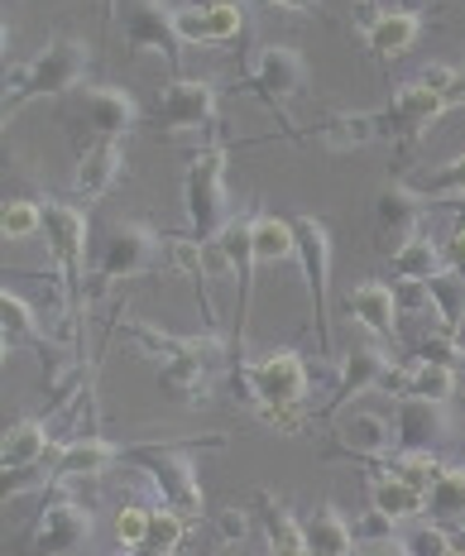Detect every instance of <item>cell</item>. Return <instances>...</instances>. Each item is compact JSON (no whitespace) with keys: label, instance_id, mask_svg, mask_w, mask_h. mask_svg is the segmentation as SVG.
Segmentation results:
<instances>
[{"label":"cell","instance_id":"obj_1","mask_svg":"<svg viewBox=\"0 0 465 556\" xmlns=\"http://www.w3.org/2000/svg\"><path fill=\"white\" fill-rule=\"evenodd\" d=\"M43 240L63 274V336L73 351H83V303H87V216L73 202L43 197Z\"/></svg>","mask_w":465,"mask_h":556},{"label":"cell","instance_id":"obj_2","mask_svg":"<svg viewBox=\"0 0 465 556\" xmlns=\"http://www.w3.org/2000/svg\"><path fill=\"white\" fill-rule=\"evenodd\" d=\"M91 63H97V58H91L87 39H77V34H53L29 63H15L5 73V121L39 97H73L77 83L91 73Z\"/></svg>","mask_w":465,"mask_h":556},{"label":"cell","instance_id":"obj_3","mask_svg":"<svg viewBox=\"0 0 465 556\" xmlns=\"http://www.w3.org/2000/svg\"><path fill=\"white\" fill-rule=\"evenodd\" d=\"M192 446H226V437H202V442H139L135 466L149 475L159 504L183 514L188 523H202L206 500H202V484H197V466L188 460Z\"/></svg>","mask_w":465,"mask_h":556},{"label":"cell","instance_id":"obj_4","mask_svg":"<svg viewBox=\"0 0 465 556\" xmlns=\"http://www.w3.org/2000/svg\"><path fill=\"white\" fill-rule=\"evenodd\" d=\"M58 121H63V135L73 139L77 154H87L91 144L130 135L139 125V106L130 101V91L121 87H77L73 97H63Z\"/></svg>","mask_w":465,"mask_h":556},{"label":"cell","instance_id":"obj_5","mask_svg":"<svg viewBox=\"0 0 465 556\" xmlns=\"http://www.w3.org/2000/svg\"><path fill=\"white\" fill-rule=\"evenodd\" d=\"M159 260H168V240H159L154 230L139 222H111L106 236H101L97 264L87 274V303H101L121 278L159 269Z\"/></svg>","mask_w":465,"mask_h":556},{"label":"cell","instance_id":"obj_6","mask_svg":"<svg viewBox=\"0 0 465 556\" xmlns=\"http://www.w3.org/2000/svg\"><path fill=\"white\" fill-rule=\"evenodd\" d=\"M226 164H230V144L197 149L188 173H183V197H188V240L212 245L221 236V226L230 222V202H226Z\"/></svg>","mask_w":465,"mask_h":556},{"label":"cell","instance_id":"obj_7","mask_svg":"<svg viewBox=\"0 0 465 556\" xmlns=\"http://www.w3.org/2000/svg\"><path fill=\"white\" fill-rule=\"evenodd\" d=\"M115 25L130 53H154L168 63L173 77H183V34H178V5L168 0H111Z\"/></svg>","mask_w":465,"mask_h":556},{"label":"cell","instance_id":"obj_8","mask_svg":"<svg viewBox=\"0 0 465 556\" xmlns=\"http://www.w3.org/2000/svg\"><path fill=\"white\" fill-rule=\"evenodd\" d=\"M312 389V375L298 351H274L264 361L246 365V375L230 379V393L250 408H302Z\"/></svg>","mask_w":465,"mask_h":556},{"label":"cell","instance_id":"obj_9","mask_svg":"<svg viewBox=\"0 0 465 556\" xmlns=\"http://www.w3.org/2000/svg\"><path fill=\"white\" fill-rule=\"evenodd\" d=\"M298 236V269L312 293V336H317L322 355H331V230L317 216L298 212L288 216Z\"/></svg>","mask_w":465,"mask_h":556},{"label":"cell","instance_id":"obj_10","mask_svg":"<svg viewBox=\"0 0 465 556\" xmlns=\"http://www.w3.org/2000/svg\"><path fill=\"white\" fill-rule=\"evenodd\" d=\"M91 538H97V518H91V508L53 484L49 504H43L39 523L29 528V538H25L20 552L25 556H87Z\"/></svg>","mask_w":465,"mask_h":556},{"label":"cell","instance_id":"obj_11","mask_svg":"<svg viewBox=\"0 0 465 556\" xmlns=\"http://www.w3.org/2000/svg\"><path fill=\"white\" fill-rule=\"evenodd\" d=\"M149 125H159L164 135H212L221 125V87L206 77H173Z\"/></svg>","mask_w":465,"mask_h":556},{"label":"cell","instance_id":"obj_12","mask_svg":"<svg viewBox=\"0 0 465 556\" xmlns=\"http://www.w3.org/2000/svg\"><path fill=\"white\" fill-rule=\"evenodd\" d=\"M246 87L284 121V101H293L298 91L307 87V63H302V53L288 49V43H269V49L254 58V73ZM284 135H288V121H284V130H278V139Z\"/></svg>","mask_w":465,"mask_h":556},{"label":"cell","instance_id":"obj_13","mask_svg":"<svg viewBox=\"0 0 465 556\" xmlns=\"http://www.w3.org/2000/svg\"><path fill=\"white\" fill-rule=\"evenodd\" d=\"M441 111H447V101H441L432 87L403 83L389 97V106L375 111V125H379L384 139H393V144H417V139L427 135V125L441 121Z\"/></svg>","mask_w":465,"mask_h":556},{"label":"cell","instance_id":"obj_14","mask_svg":"<svg viewBox=\"0 0 465 556\" xmlns=\"http://www.w3.org/2000/svg\"><path fill=\"white\" fill-rule=\"evenodd\" d=\"M427 206H432V202H427V197H417L403 178L384 182V192L375 202V236H379V250L389 254V260L417 236V222H423Z\"/></svg>","mask_w":465,"mask_h":556},{"label":"cell","instance_id":"obj_15","mask_svg":"<svg viewBox=\"0 0 465 556\" xmlns=\"http://www.w3.org/2000/svg\"><path fill=\"white\" fill-rule=\"evenodd\" d=\"M451 442V413L432 399H399L393 408V451H437Z\"/></svg>","mask_w":465,"mask_h":556},{"label":"cell","instance_id":"obj_16","mask_svg":"<svg viewBox=\"0 0 465 556\" xmlns=\"http://www.w3.org/2000/svg\"><path fill=\"white\" fill-rule=\"evenodd\" d=\"M393 451V422L384 413H369V408H355L341 417L336 427V442L322 451L327 460L336 456H351V460H384Z\"/></svg>","mask_w":465,"mask_h":556},{"label":"cell","instance_id":"obj_17","mask_svg":"<svg viewBox=\"0 0 465 556\" xmlns=\"http://www.w3.org/2000/svg\"><path fill=\"white\" fill-rule=\"evenodd\" d=\"M384 375H389V355H384L379 345H355V351H345V355H341V375H336V393L327 399V408H322L317 417H322V422H327V417H336V413L345 408V403L355 399V393L379 389Z\"/></svg>","mask_w":465,"mask_h":556},{"label":"cell","instance_id":"obj_18","mask_svg":"<svg viewBox=\"0 0 465 556\" xmlns=\"http://www.w3.org/2000/svg\"><path fill=\"white\" fill-rule=\"evenodd\" d=\"M246 29V5L240 0H216V5H178L183 43H230Z\"/></svg>","mask_w":465,"mask_h":556},{"label":"cell","instance_id":"obj_19","mask_svg":"<svg viewBox=\"0 0 465 556\" xmlns=\"http://www.w3.org/2000/svg\"><path fill=\"white\" fill-rule=\"evenodd\" d=\"M0 331H5V355L15 351V345H25V351H34V355L43 361V375L58 379L53 341L39 331V317H34V307L15 293V288H5V293H0Z\"/></svg>","mask_w":465,"mask_h":556},{"label":"cell","instance_id":"obj_20","mask_svg":"<svg viewBox=\"0 0 465 556\" xmlns=\"http://www.w3.org/2000/svg\"><path fill=\"white\" fill-rule=\"evenodd\" d=\"M250 514H254V523L264 528V538H269V556H312L307 532H302V523L288 514V504L278 500L274 490H254Z\"/></svg>","mask_w":465,"mask_h":556},{"label":"cell","instance_id":"obj_21","mask_svg":"<svg viewBox=\"0 0 465 556\" xmlns=\"http://www.w3.org/2000/svg\"><path fill=\"white\" fill-rule=\"evenodd\" d=\"M345 317L355 321V327L384 336V341H393L399 336V288L389 283H355L351 298H345Z\"/></svg>","mask_w":465,"mask_h":556},{"label":"cell","instance_id":"obj_22","mask_svg":"<svg viewBox=\"0 0 465 556\" xmlns=\"http://www.w3.org/2000/svg\"><path fill=\"white\" fill-rule=\"evenodd\" d=\"M284 139L327 144V149H355V144H369V139H379V125H375V111H341V115H331V121L312 125V130H288Z\"/></svg>","mask_w":465,"mask_h":556},{"label":"cell","instance_id":"obj_23","mask_svg":"<svg viewBox=\"0 0 465 556\" xmlns=\"http://www.w3.org/2000/svg\"><path fill=\"white\" fill-rule=\"evenodd\" d=\"M417 29H423V20H417V15H403V10H379V15L365 25V43H369V53H375L379 63H393V58H403L417 43Z\"/></svg>","mask_w":465,"mask_h":556},{"label":"cell","instance_id":"obj_24","mask_svg":"<svg viewBox=\"0 0 465 556\" xmlns=\"http://www.w3.org/2000/svg\"><path fill=\"white\" fill-rule=\"evenodd\" d=\"M365 494H369V504H375L379 514H389V518H393V523H413V518H423V514H427V494H423V490H413V484H403L393 470L369 475Z\"/></svg>","mask_w":465,"mask_h":556},{"label":"cell","instance_id":"obj_25","mask_svg":"<svg viewBox=\"0 0 465 556\" xmlns=\"http://www.w3.org/2000/svg\"><path fill=\"white\" fill-rule=\"evenodd\" d=\"M43 451H49V417H25L0 442V466H5V475L34 470V466H43Z\"/></svg>","mask_w":465,"mask_h":556},{"label":"cell","instance_id":"obj_26","mask_svg":"<svg viewBox=\"0 0 465 556\" xmlns=\"http://www.w3.org/2000/svg\"><path fill=\"white\" fill-rule=\"evenodd\" d=\"M125 159H121V139H106V144H91L87 154H77V178L73 188L83 197H106L121 178Z\"/></svg>","mask_w":465,"mask_h":556},{"label":"cell","instance_id":"obj_27","mask_svg":"<svg viewBox=\"0 0 465 556\" xmlns=\"http://www.w3.org/2000/svg\"><path fill=\"white\" fill-rule=\"evenodd\" d=\"M427 298H432L437 331L461 336V327H465V278L456 269H441L437 278H427Z\"/></svg>","mask_w":465,"mask_h":556},{"label":"cell","instance_id":"obj_28","mask_svg":"<svg viewBox=\"0 0 465 556\" xmlns=\"http://www.w3.org/2000/svg\"><path fill=\"white\" fill-rule=\"evenodd\" d=\"M441 269H447V250H441L432 236H423V230L393 254V274H399L403 283H427V278H437Z\"/></svg>","mask_w":465,"mask_h":556},{"label":"cell","instance_id":"obj_29","mask_svg":"<svg viewBox=\"0 0 465 556\" xmlns=\"http://www.w3.org/2000/svg\"><path fill=\"white\" fill-rule=\"evenodd\" d=\"M254 254H260V264H288V260H298L293 222H284V216H269V212L254 216Z\"/></svg>","mask_w":465,"mask_h":556},{"label":"cell","instance_id":"obj_30","mask_svg":"<svg viewBox=\"0 0 465 556\" xmlns=\"http://www.w3.org/2000/svg\"><path fill=\"white\" fill-rule=\"evenodd\" d=\"M427 518L432 523H465V466H447V475L427 490Z\"/></svg>","mask_w":465,"mask_h":556},{"label":"cell","instance_id":"obj_31","mask_svg":"<svg viewBox=\"0 0 465 556\" xmlns=\"http://www.w3.org/2000/svg\"><path fill=\"white\" fill-rule=\"evenodd\" d=\"M409 188L427 202H451V197H465V154L447 159L441 168H427V173H409Z\"/></svg>","mask_w":465,"mask_h":556},{"label":"cell","instance_id":"obj_32","mask_svg":"<svg viewBox=\"0 0 465 556\" xmlns=\"http://www.w3.org/2000/svg\"><path fill=\"white\" fill-rule=\"evenodd\" d=\"M451 393H456V369L451 365H437V361H413L409 365V393H403V399L447 403Z\"/></svg>","mask_w":465,"mask_h":556},{"label":"cell","instance_id":"obj_33","mask_svg":"<svg viewBox=\"0 0 465 556\" xmlns=\"http://www.w3.org/2000/svg\"><path fill=\"white\" fill-rule=\"evenodd\" d=\"M384 470H393L403 484H413V490H423V494L447 475V466H441L432 451H393V460Z\"/></svg>","mask_w":465,"mask_h":556},{"label":"cell","instance_id":"obj_34","mask_svg":"<svg viewBox=\"0 0 465 556\" xmlns=\"http://www.w3.org/2000/svg\"><path fill=\"white\" fill-rule=\"evenodd\" d=\"M0 236H5V240H34V236H43V202L10 197V202L0 206Z\"/></svg>","mask_w":465,"mask_h":556},{"label":"cell","instance_id":"obj_35","mask_svg":"<svg viewBox=\"0 0 465 556\" xmlns=\"http://www.w3.org/2000/svg\"><path fill=\"white\" fill-rule=\"evenodd\" d=\"M183 538H188V518L173 514V508H154V523H149V538L139 552L149 556H183Z\"/></svg>","mask_w":465,"mask_h":556},{"label":"cell","instance_id":"obj_36","mask_svg":"<svg viewBox=\"0 0 465 556\" xmlns=\"http://www.w3.org/2000/svg\"><path fill=\"white\" fill-rule=\"evenodd\" d=\"M399 542H403V552L409 556H447L451 547H456V542L447 538V528L432 523V518H413V523H403Z\"/></svg>","mask_w":465,"mask_h":556},{"label":"cell","instance_id":"obj_37","mask_svg":"<svg viewBox=\"0 0 465 556\" xmlns=\"http://www.w3.org/2000/svg\"><path fill=\"white\" fill-rule=\"evenodd\" d=\"M149 523H154V508L144 504H125L121 514H115V542H121L125 552H139L149 538Z\"/></svg>","mask_w":465,"mask_h":556},{"label":"cell","instance_id":"obj_38","mask_svg":"<svg viewBox=\"0 0 465 556\" xmlns=\"http://www.w3.org/2000/svg\"><path fill=\"white\" fill-rule=\"evenodd\" d=\"M351 528H355V542H389V538H399V528H403V523H393L389 514H379V508L369 504Z\"/></svg>","mask_w":465,"mask_h":556},{"label":"cell","instance_id":"obj_39","mask_svg":"<svg viewBox=\"0 0 465 556\" xmlns=\"http://www.w3.org/2000/svg\"><path fill=\"white\" fill-rule=\"evenodd\" d=\"M250 523H254L250 508H221V514H216V532H221V542H226V547L246 542L250 538Z\"/></svg>","mask_w":465,"mask_h":556},{"label":"cell","instance_id":"obj_40","mask_svg":"<svg viewBox=\"0 0 465 556\" xmlns=\"http://www.w3.org/2000/svg\"><path fill=\"white\" fill-rule=\"evenodd\" d=\"M441 101H447V111H456L465 106V67H451V77H447V87L437 91Z\"/></svg>","mask_w":465,"mask_h":556},{"label":"cell","instance_id":"obj_41","mask_svg":"<svg viewBox=\"0 0 465 556\" xmlns=\"http://www.w3.org/2000/svg\"><path fill=\"white\" fill-rule=\"evenodd\" d=\"M447 269H456V274L465 278V226L447 240Z\"/></svg>","mask_w":465,"mask_h":556},{"label":"cell","instance_id":"obj_42","mask_svg":"<svg viewBox=\"0 0 465 556\" xmlns=\"http://www.w3.org/2000/svg\"><path fill=\"white\" fill-rule=\"evenodd\" d=\"M355 556H409V552H403L399 538H389V542H360Z\"/></svg>","mask_w":465,"mask_h":556},{"label":"cell","instance_id":"obj_43","mask_svg":"<svg viewBox=\"0 0 465 556\" xmlns=\"http://www.w3.org/2000/svg\"><path fill=\"white\" fill-rule=\"evenodd\" d=\"M393 10H403V15H417V20H423L427 0H393Z\"/></svg>","mask_w":465,"mask_h":556},{"label":"cell","instance_id":"obj_44","mask_svg":"<svg viewBox=\"0 0 465 556\" xmlns=\"http://www.w3.org/2000/svg\"><path fill=\"white\" fill-rule=\"evenodd\" d=\"M278 10H317V0H269Z\"/></svg>","mask_w":465,"mask_h":556},{"label":"cell","instance_id":"obj_45","mask_svg":"<svg viewBox=\"0 0 465 556\" xmlns=\"http://www.w3.org/2000/svg\"><path fill=\"white\" fill-rule=\"evenodd\" d=\"M456 547H465V523H456Z\"/></svg>","mask_w":465,"mask_h":556},{"label":"cell","instance_id":"obj_46","mask_svg":"<svg viewBox=\"0 0 465 556\" xmlns=\"http://www.w3.org/2000/svg\"><path fill=\"white\" fill-rule=\"evenodd\" d=\"M447 556H465V547H451V552H447Z\"/></svg>","mask_w":465,"mask_h":556}]
</instances>
